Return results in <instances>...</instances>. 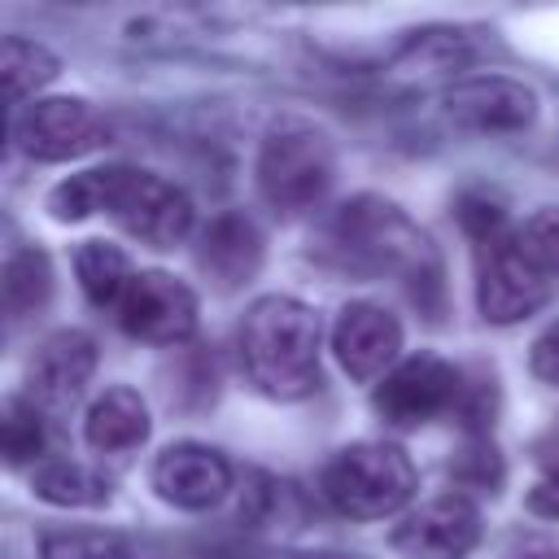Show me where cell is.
Segmentation results:
<instances>
[{
	"label": "cell",
	"instance_id": "7a4b0ae2",
	"mask_svg": "<svg viewBox=\"0 0 559 559\" xmlns=\"http://www.w3.org/2000/svg\"><path fill=\"white\" fill-rule=\"evenodd\" d=\"M240 362L249 380L280 402L319 389V314L297 297H262L240 323Z\"/></svg>",
	"mask_w": 559,
	"mask_h": 559
},
{
	"label": "cell",
	"instance_id": "ba28073f",
	"mask_svg": "<svg viewBox=\"0 0 559 559\" xmlns=\"http://www.w3.org/2000/svg\"><path fill=\"white\" fill-rule=\"evenodd\" d=\"M118 323L135 341L179 345L197 332V297L183 280L166 271H140L118 301Z\"/></svg>",
	"mask_w": 559,
	"mask_h": 559
},
{
	"label": "cell",
	"instance_id": "7402d4cb",
	"mask_svg": "<svg viewBox=\"0 0 559 559\" xmlns=\"http://www.w3.org/2000/svg\"><path fill=\"white\" fill-rule=\"evenodd\" d=\"M39 559H131V546L100 528H52L39 537Z\"/></svg>",
	"mask_w": 559,
	"mask_h": 559
},
{
	"label": "cell",
	"instance_id": "8992f818",
	"mask_svg": "<svg viewBox=\"0 0 559 559\" xmlns=\"http://www.w3.org/2000/svg\"><path fill=\"white\" fill-rule=\"evenodd\" d=\"M105 118L79 96L31 100L13 118V140L35 162H70L105 140Z\"/></svg>",
	"mask_w": 559,
	"mask_h": 559
},
{
	"label": "cell",
	"instance_id": "30bf717a",
	"mask_svg": "<svg viewBox=\"0 0 559 559\" xmlns=\"http://www.w3.org/2000/svg\"><path fill=\"white\" fill-rule=\"evenodd\" d=\"M480 537V515L463 493H441L406 515L389 546L402 559H463Z\"/></svg>",
	"mask_w": 559,
	"mask_h": 559
},
{
	"label": "cell",
	"instance_id": "2e32d148",
	"mask_svg": "<svg viewBox=\"0 0 559 559\" xmlns=\"http://www.w3.org/2000/svg\"><path fill=\"white\" fill-rule=\"evenodd\" d=\"M83 437L96 454H127L135 445H144L148 437V406L135 389H105V397H96V406L87 411Z\"/></svg>",
	"mask_w": 559,
	"mask_h": 559
},
{
	"label": "cell",
	"instance_id": "d6986e66",
	"mask_svg": "<svg viewBox=\"0 0 559 559\" xmlns=\"http://www.w3.org/2000/svg\"><path fill=\"white\" fill-rule=\"evenodd\" d=\"M74 271H79V284H83L87 301H96V306H118L127 284L135 280L127 253L109 240H83L79 253H74Z\"/></svg>",
	"mask_w": 559,
	"mask_h": 559
},
{
	"label": "cell",
	"instance_id": "f1b7e54d",
	"mask_svg": "<svg viewBox=\"0 0 559 559\" xmlns=\"http://www.w3.org/2000/svg\"><path fill=\"white\" fill-rule=\"evenodd\" d=\"M218 559H367V555H341V550H223Z\"/></svg>",
	"mask_w": 559,
	"mask_h": 559
},
{
	"label": "cell",
	"instance_id": "9a60e30c",
	"mask_svg": "<svg viewBox=\"0 0 559 559\" xmlns=\"http://www.w3.org/2000/svg\"><path fill=\"white\" fill-rule=\"evenodd\" d=\"M197 266L223 293L249 284L258 275V266H262V236H258V227L245 214H236V210L210 218L201 240H197Z\"/></svg>",
	"mask_w": 559,
	"mask_h": 559
},
{
	"label": "cell",
	"instance_id": "603a6c76",
	"mask_svg": "<svg viewBox=\"0 0 559 559\" xmlns=\"http://www.w3.org/2000/svg\"><path fill=\"white\" fill-rule=\"evenodd\" d=\"M515 245H520V253L533 262V271H537L550 288H559V205L537 210V214L515 231Z\"/></svg>",
	"mask_w": 559,
	"mask_h": 559
},
{
	"label": "cell",
	"instance_id": "83f0119b",
	"mask_svg": "<svg viewBox=\"0 0 559 559\" xmlns=\"http://www.w3.org/2000/svg\"><path fill=\"white\" fill-rule=\"evenodd\" d=\"M528 511L542 520H559V467H550L533 489H528Z\"/></svg>",
	"mask_w": 559,
	"mask_h": 559
},
{
	"label": "cell",
	"instance_id": "e0dca14e",
	"mask_svg": "<svg viewBox=\"0 0 559 559\" xmlns=\"http://www.w3.org/2000/svg\"><path fill=\"white\" fill-rule=\"evenodd\" d=\"M472 61V48L459 31H445V26H432V31H419L411 35L393 61H389V79H402V83H432V79H445L454 70H463Z\"/></svg>",
	"mask_w": 559,
	"mask_h": 559
},
{
	"label": "cell",
	"instance_id": "5b68a950",
	"mask_svg": "<svg viewBox=\"0 0 559 559\" xmlns=\"http://www.w3.org/2000/svg\"><path fill=\"white\" fill-rule=\"evenodd\" d=\"M105 214L148 249H175L192 231L188 192L131 166H105Z\"/></svg>",
	"mask_w": 559,
	"mask_h": 559
},
{
	"label": "cell",
	"instance_id": "484cf974",
	"mask_svg": "<svg viewBox=\"0 0 559 559\" xmlns=\"http://www.w3.org/2000/svg\"><path fill=\"white\" fill-rule=\"evenodd\" d=\"M459 223H463V231L476 240V249L511 231V227H507V214H502L493 201H485V197H463V201H459Z\"/></svg>",
	"mask_w": 559,
	"mask_h": 559
},
{
	"label": "cell",
	"instance_id": "44dd1931",
	"mask_svg": "<svg viewBox=\"0 0 559 559\" xmlns=\"http://www.w3.org/2000/svg\"><path fill=\"white\" fill-rule=\"evenodd\" d=\"M4 310L9 319H26L35 314L48 293H52V266L39 249H13L9 262H4Z\"/></svg>",
	"mask_w": 559,
	"mask_h": 559
},
{
	"label": "cell",
	"instance_id": "9c48e42d",
	"mask_svg": "<svg viewBox=\"0 0 559 559\" xmlns=\"http://www.w3.org/2000/svg\"><path fill=\"white\" fill-rule=\"evenodd\" d=\"M463 393V376L441 362L437 354H415L406 362H397L380 389H376V411L393 424V428H419L441 411H454Z\"/></svg>",
	"mask_w": 559,
	"mask_h": 559
},
{
	"label": "cell",
	"instance_id": "6da1fadb",
	"mask_svg": "<svg viewBox=\"0 0 559 559\" xmlns=\"http://www.w3.org/2000/svg\"><path fill=\"white\" fill-rule=\"evenodd\" d=\"M332 249L362 275H397L419 301L441 293V258L432 240L384 197H354L328 227Z\"/></svg>",
	"mask_w": 559,
	"mask_h": 559
},
{
	"label": "cell",
	"instance_id": "52a82bcc",
	"mask_svg": "<svg viewBox=\"0 0 559 559\" xmlns=\"http://www.w3.org/2000/svg\"><path fill=\"white\" fill-rule=\"evenodd\" d=\"M555 288L533 271V262L520 253L515 231L489 240L476 249V306L489 323H515L546 306Z\"/></svg>",
	"mask_w": 559,
	"mask_h": 559
},
{
	"label": "cell",
	"instance_id": "5bb4252c",
	"mask_svg": "<svg viewBox=\"0 0 559 559\" xmlns=\"http://www.w3.org/2000/svg\"><path fill=\"white\" fill-rule=\"evenodd\" d=\"M332 349H336V362H341L354 380L367 384V380L384 376V367L397 358V349H402V328H397V319H393L384 306L349 301V306L336 314Z\"/></svg>",
	"mask_w": 559,
	"mask_h": 559
},
{
	"label": "cell",
	"instance_id": "3957f363",
	"mask_svg": "<svg viewBox=\"0 0 559 559\" xmlns=\"http://www.w3.org/2000/svg\"><path fill=\"white\" fill-rule=\"evenodd\" d=\"M332 170L336 157L328 131H319L306 118H280L258 153V192L275 214L297 218L323 201Z\"/></svg>",
	"mask_w": 559,
	"mask_h": 559
},
{
	"label": "cell",
	"instance_id": "ac0fdd59",
	"mask_svg": "<svg viewBox=\"0 0 559 559\" xmlns=\"http://www.w3.org/2000/svg\"><path fill=\"white\" fill-rule=\"evenodd\" d=\"M31 489L35 498L52 502V507H100L109 502V480L83 463H70V459H52V463H39L35 476H31Z\"/></svg>",
	"mask_w": 559,
	"mask_h": 559
},
{
	"label": "cell",
	"instance_id": "d4e9b609",
	"mask_svg": "<svg viewBox=\"0 0 559 559\" xmlns=\"http://www.w3.org/2000/svg\"><path fill=\"white\" fill-rule=\"evenodd\" d=\"M450 472L463 480V485H476V489H493L502 480V459L489 441H467L459 450V459L450 463Z\"/></svg>",
	"mask_w": 559,
	"mask_h": 559
},
{
	"label": "cell",
	"instance_id": "4316f807",
	"mask_svg": "<svg viewBox=\"0 0 559 559\" xmlns=\"http://www.w3.org/2000/svg\"><path fill=\"white\" fill-rule=\"evenodd\" d=\"M528 367L542 384H555L559 389V323H550L537 341H533V354H528Z\"/></svg>",
	"mask_w": 559,
	"mask_h": 559
},
{
	"label": "cell",
	"instance_id": "8fae6325",
	"mask_svg": "<svg viewBox=\"0 0 559 559\" xmlns=\"http://www.w3.org/2000/svg\"><path fill=\"white\" fill-rule=\"evenodd\" d=\"M92 371H96V341L79 328H61L35 349V358L26 367L31 402H39L48 411H66L83 397Z\"/></svg>",
	"mask_w": 559,
	"mask_h": 559
},
{
	"label": "cell",
	"instance_id": "ffe728a7",
	"mask_svg": "<svg viewBox=\"0 0 559 559\" xmlns=\"http://www.w3.org/2000/svg\"><path fill=\"white\" fill-rule=\"evenodd\" d=\"M0 79H4V100L22 105L35 87L57 79V57L35 39L4 35V44H0Z\"/></svg>",
	"mask_w": 559,
	"mask_h": 559
},
{
	"label": "cell",
	"instance_id": "cb8c5ba5",
	"mask_svg": "<svg viewBox=\"0 0 559 559\" xmlns=\"http://www.w3.org/2000/svg\"><path fill=\"white\" fill-rule=\"evenodd\" d=\"M0 428H4V459H9V467H22V463H31V459L44 454V419H39L35 402L4 397Z\"/></svg>",
	"mask_w": 559,
	"mask_h": 559
},
{
	"label": "cell",
	"instance_id": "277c9868",
	"mask_svg": "<svg viewBox=\"0 0 559 559\" xmlns=\"http://www.w3.org/2000/svg\"><path fill=\"white\" fill-rule=\"evenodd\" d=\"M415 467L402 445L358 441L323 467V498L349 520H380L411 502Z\"/></svg>",
	"mask_w": 559,
	"mask_h": 559
},
{
	"label": "cell",
	"instance_id": "4fadbf2b",
	"mask_svg": "<svg viewBox=\"0 0 559 559\" xmlns=\"http://www.w3.org/2000/svg\"><path fill=\"white\" fill-rule=\"evenodd\" d=\"M153 489L183 511H205L214 502H223V493L231 489V467L218 450L197 445V441H179L166 445L153 463Z\"/></svg>",
	"mask_w": 559,
	"mask_h": 559
},
{
	"label": "cell",
	"instance_id": "7c38bea8",
	"mask_svg": "<svg viewBox=\"0 0 559 559\" xmlns=\"http://www.w3.org/2000/svg\"><path fill=\"white\" fill-rule=\"evenodd\" d=\"M445 114L472 131H524L537 118V96L502 74L459 79L445 92Z\"/></svg>",
	"mask_w": 559,
	"mask_h": 559
}]
</instances>
